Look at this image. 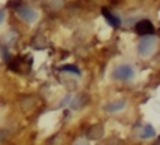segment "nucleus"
<instances>
[{"instance_id": "obj_9", "label": "nucleus", "mask_w": 160, "mask_h": 145, "mask_svg": "<svg viewBox=\"0 0 160 145\" xmlns=\"http://www.w3.org/2000/svg\"><path fill=\"white\" fill-rule=\"evenodd\" d=\"M73 145H88L87 140H83V138H80V140H78Z\"/></svg>"}, {"instance_id": "obj_1", "label": "nucleus", "mask_w": 160, "mask_h": 145, "mask_svg": "<svg viewBox=\"0 0 160 145\" xmlns=\"http://www.w3.org/2000/svg\"><path fill=\"white\" fill-rule=\"evenodd\" d=\"M114 79H117V80H121V82H129L133 79V76H135V70H133V68L131 66V65L128 64H122L119 65V66H117V69L114 70Z\"/></svg>"}, {"instance_id": "obj_8", "label": "nucleus", "mask_w": 160, "mask_h": 145, "mask_svg": "<svg viewBox=\"0 0 160 145\" xmlns=\"http://www.w3.org/2000/svg\"><path fill=\"white\" fill-rule=\"evenodd\" d=\"M63 72H72V73H76V75H80V70L78 66H75V65H65V66L61 68Z\"/></svg>"}, {"instance_id": "obj_10", "label": "nucleus", "mask_w": 160, "mask_h": 145, "mask_svg": "<svg viewBox=\"0 0 160 145\" xmlns=\"http://www.w3.org/2000/svg\"><path fill=\"white\" fill-rule=\"evenodd\" d=\"M3 18H4V13H3L2 10H0V23L3 21Z\"/></svg>"}, {"instance_id": "obj_3", "label": "nucleus", "mask_w": 160, "mask_h": 145, "mask_svg": "<svg viewBox=\"0 0 160 145\" xmlns=\"http://www.w3.org/2000/svg\"><path fill=\"white\" fill-rule=\"evenodd\" d=\"M17 13L27 23H35L37 18H38V13H37L34 8L27 7V6H20V7L17 8Z\"/></svg>"}, {"instance_id": "obj_5", "label": "nucleus", "mask_w": 160, "mask_h": 145, "mask_svg": "<svg viewBox=\"0 0 160 145\" xmlns=\"http://www.w3.org/2000/svg\"><path fill=\"white\" fill-rule=\"evenodd\" d=\"M127 106V101L125 100H115V101H110L108 104H105V110L108 113H117L124 110V107Z\"/></svg>"}, {"instance_id": "obj_6", "label": "nucleus", "mask_w": 160, "mask_h": 145, "mask_svg": "<svg viewBox=\"0 0 160 145\" xmlns=\"http://www.w3.org/2000/svg\"><path fill=\"white\" fill-rule=\"evenodd\" d=\"M102 16L105 17L107 23H110L112 27H119V24H121V20H119V17H117L115 14H112L111 11H108L107 8H102Z\"/></svg>"}, {"instance_id": "obj_2", "label": "nucleus", "mask_w": 160, "mask_h": 145, "mask_svg": "<svg viewBox=\"0 0 160 145\" xmlns=\"http://www.w3.org/2000/svg\"><path fill=\"white\" fill-rule=\"evenodd\" d=\"M155 47H156V39L153 37H143L138 45V52L142 56H149L155 51Z\"/></svg>"}, {"instance_id": "obj_4", "label": "nucleus", "mask_w": 160, "mask_h": 145, "mask_svg": "<svg viewBox=\"0 0 160 145\" xmlns=\"http://www.w3.org/2000/svg\"><path fill=\"white\" fill-rule=\"evenodd\" d=\"M153 25L149 20H142L136 24V33L141 34V35H149V34L153 33Z\"/></svg>"}, {"instance_id": "obj_7", "label": "nucleus", "mask_w": 160, "mask_h": 145, "mask_svg": "<svg viewBox=\"0 0 160 145\" xmlns=\"http://www.w3.org/2000/svg\"><path fill=\"white\" fill-rule=\"evenodd\" d=\"M156 135V130L153 128L152 126H145L143 128H142L141 131V138H143V140H150V138H153Z\"/></svg>"}]
</instances>
